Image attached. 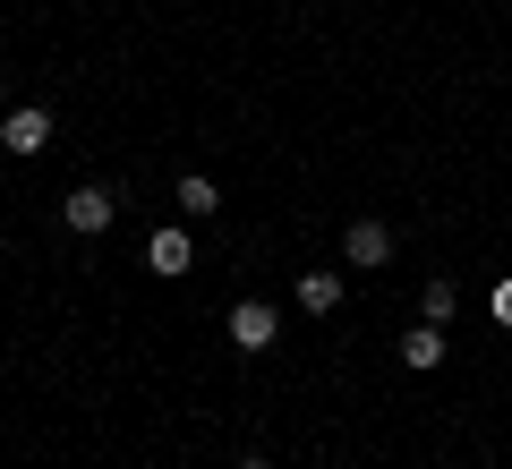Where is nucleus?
<instances>
[{"label": "nucleus", "mask_w": 512, "mask_h": 469, "mask_svg": "<svg viewBox=\"0 0 512 469\" xmlns=\"http://www.w3.org/2000/svg\"><path fill=\"white\" fill-rule=\"evenodd\" d=\"M188 265H197V239H188L180 222H163V231L146 239V273H163V282H180Z\"/></svg>", "instance_id": "20e7f679"}, {"label": "nucleus", "mask_w": 512, "mask_h": 469, "mask_svg": "<svg viewBox=\"0 0 512 469\" xmlns=\"http://www.w3.org/2000/svg\"><path fill=\"white\" fill-rule=\"evenodd\" d=\"M111 214H120V197H111V188H86V180H77L69 197H60V222H69L77 239H94V231H111Z\"/></svg>", "instance_id": "f03ea898"}, {"label": "nucleus", "mask_w": 512, "mask_h": 469, "mask_svg": "<svg viewBox=\"0 0 512 469\" xmlns=\"http://www.w3.org/2000/svg\"><path fill=\"white\" fill-rule=\"evenodd\" d=\"M239 469H274V461H256V452H248V461H239Z\"/></svg>", "instance_id": "9b49d317"}, {"label": "nucleus", "mask_w": 512, "mask_h": 469, "mask_svg": "<svg viewBox=\"0 0 512 469\" xmlns=\"http://www.w3.org/2000/svg\"><path fill=\"white\" fill-rule=\"evenodd\" d=\"M453 307H461V290H453V282L436 273V282L419 290V325H453Z\"/></svg>", "instance_id": "1a4fd4ad"}, {"label": "nucleus", "mask_w": 512, "mask_h": 469, "mask_svg": "<svg viewBox=\"0 0 512 469\" xmlns=\"http://www.w3.org/2000/svg\"><path fill=\"white\" fill-rule=\"evenodd\" d=\"M342 256H350V265H359V273H376V265H393V222H376V214H359V222H350V231H342Z\"/></svg>", "instance_id": "7ed1b4c3"}, {"label": "nucleus", "mask_w": 512, "mask_h": 469, "mask_svg": "<svg viewBox=\"0 0 512 469\" xmlns=\"http://www.w3.org/2000/svg\"><path fill=\"white\" fill-rule=\"evenodd\" d=\"M444 350H453V342H444V325H410L402 333V367H419V376H436Z\"/></svg>", "instance_id": "423d86ee"}, {"label": "nucleus", "mask_w": 512, "mask_h": 469, "mask_svg": "<svg viewBox=\"0 0 512 469\" xmlns=\"http://www.w3.org/2000/svg\"><path fill=\"white\" fill-rule=\"evenodd\" d=\"M299 307H308V316H333V307H342V273H299V290H291Z\"/></svg>", "instance_id": "0eeeda50"}, {"label": "nucleus", "mask_w": 512, "mask_h": 469, "mask_svg": "<svg viewBox=\"0 0 512 469\" xmlns=\"http://www.w3.org/2000/svg\"><path fill=\"white\" fill-rule=\"evenodd\" d=\"M180 214H188V222H205V214H222V188L205 180V171H188V180H180Z\"/></svg>", "instance_id": "6e6552de"}, {"label": "nucleus", "mask_w": 512, "mask_h": 469, "mask_svg": "<svg viewBox=\"0 0 512 469\" xmlns=\"http://www.w3.org/2000/svg\"><path fill=\"white\" fill-rule=\"evenodd\" d=\"M0 145H9V154H43V145H52V111L43 103H26V111H9V120H0Z\"/></svg>", "instance_id": "39448f33"}, {"label": "nucleus", "mask_w": 512, "mask_h": 469, "mask_svg": "<svg viewBox=\"0 0 512 469\" xmlns=\"http://www.w3.org/2000/svg\"><path fill=\"white\" fill-rule=\"evenodd\" d=\"M274 333H282V307L274 299H239L231 307V350H248V359H256V350H274Z\"/></svg>", "instance_id": "f257e3e1"}, {"label": "nucleus", "mask_w": 512, "mask_h": 469, "mask_svg": "<svg viewBox=\"0 0 512 469\" xmlns=\"http://www.w3.org/2000/svg\"><path fill=\"white\" fill-rule=\"evenodd\" d=\"M487 307H495V325H512V273H504V282L487 290Z\"/></svg>", "instance_id": "9d476101"}]
</instances>
